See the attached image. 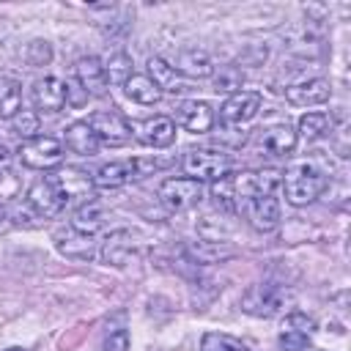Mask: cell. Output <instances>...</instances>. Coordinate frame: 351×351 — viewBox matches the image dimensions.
Wrapping results in <instances>:
<instances>
[{"label": "cell", "mask_w": 351, "mask_h": 351, "mask_svg": "<svg viewBox=\"0 0 351 351\" xmlns=\"http://www.w3.org/2000/svg\"><path fill=\"white\" fill-rule=\"evenodd\" d=\"M332 132V118L326 112H304L299 118V134L304 140H318Z\"/></svg>", "instance_id": "484cf974"}, {"label": "cell", "mask_w": 351, "mask_h": 351, "mask_svg": "<svg viewBox=\"0 0 351 351\" xmlns=\"http://www.w3.org/2000/svg\"><path fill=\"white\" fill-rule=\"evenodd\" d=\"M176 118H178V126H184L189 134H206L214 126V110L206 101H184Z\"/></svg>", "instance_id": "2e32d148"}, {"label": "cell", "mask_w": 351, "mask_h": 351, "mask_svg": "<svg viewBox=\"0 0 351 351\" xmlns=\"http://www.w3.org/2000/svg\"><path fill=\"white\" fill-rule=\"evenodd\" d=\"M277 343H280V351H307V348H310V335L302 332V329L282 326Z\"/></svg>", "instance_id": "1f68e13d"}, {"label": "cell", "mask_w": 351, "mask_h": 351, "mask_svg": "<svg viewBox=\"0 0 351 351\" xmlns=\"http://www.w3.org/2000/svg\"><path fill=\"white\" fill-rule=\"evenodd\" d=\"M134 132H137V140L145 143V145H151V148H167L176 140V123L167 115L145 118L143 123L134 126Z\"/></svg>", "instance_id": "9a60e30c"}, {"label": "cell", "mask_w": 351, "mask_h": 351, "mask_svg": "<svg viewBox=\"0 0 351 351\" xmlns=\"http://www.w3.org/2000/svg\"><path fill=\"white\" fill-rule=\"evenodd\" d=\"M25 58H27L30 66H47V63L52 60V47H49V41H41V38L30 41L27 49H25Z\"/></svg>", "instance_id": "d6a6232c"}, {"label": "cell", "mask_w": 351, "mask_h": 351, "mask_svg": "<svg viewBox=\"0 0 351 351\" xmlns=\"http://www.w3.org/2000/svg\"><path fill=\"white\" fill-rule=\"evenodd\" d=\"M173 69H176L178 74L192 77V80H203V77H211V74H214L211 58H208L203 49H181V52L176 55Z\"/></svg>", "instance_id": "d6986e66"}, {"label": "cell", "mask_w": 351, "mask_h": 351, "mask_svg": "<svg viewBox=\"0 0 351 351\" xmlns=\"http://www.w3.org/2000/svg\"><path fill=\"white\" fill-rule=\"evenodd\" d=\"M123 90L132 101L137 104H156L162 99V90L154 85V80L148 74H132L126 82H123Z\"/></svg>", "instance_id": "603a6c76"}, {"label": "cell", "mask_w": 351, "mask_h": 351, "mask_svg": "<svg viewBox=\"0 0 351 351\" xmlns=\"http://www.w3.org/2000/svg\"><path fill=\"white\" fill-rule=\"evenodd\" d=\"M282 326H291V329H302V332L313 335V329H315V321H313V318H307L304 313H291V315H285Z\"/></svg>", "instance_id": "e575fe53"}, {"label": "cell", "mask_w": 351, "mask_h": 351, "mask_svg": "<svg viewBox=\"0 0 351 351\" xmlns=\"http://www.w3.org/2000/svg\"><path fill=\"white\" fill-rule=\"evenodd\" d=\"M104 74H107V85H123L129 77H132V58L126 52H112L107 66H104Z\"/></svg>", "instance_id": "4316f807"}, {"label": "cell", "mask_w": 351, "mask_h": 351, "mask_svg": "<svg viewBox=\"0 0 351 351\" xmlns=\"http://www.w3.org/2000/svg\"><path fill=\"white\" fill-rule=\"evenodd\" d=\"M296 148V132L288 123L258 129V151L263 156H288Z\"/></svg>", "instance_id": "8fae6325"}, {"label": "cell", "mask_w": 351, "mask_h": 351, "mask_svg": "<svg viewBox=\"0 0 351 351\" xmlns=\"http://www.w3.org/2000/svg\"><path fill=\"white\" fill-rule=\"evenodd\" d=\"M66 148L80 156H93L99 151V140L88 126V121H74L66 126Z\"/></svg>", "instance_id": "ffe728a7"}, {"label": "cell", "mask_w": 351, "mask_h": 351, "mask_svg": "<svg viewBox=\"0 0 351 351\" xmlns=\"http://www.w3.org/2000/svg\"><path fill=\"white\" fill-rule=\"evenodd\" d=\"M22 110V82L0 77V118H14Z\"/></svg>", "instance_id": "d4e9b609"}, {"label": "cell", "mask_w": 351, "mask_h": 351, "mask_svg": "<svg viewBox=\"0 0 351 351\" xmlns=\"http://www.w3.org/2000/svg\"><path fill=\"white\" fill-rule=\"evenodd\" d=\"M239 214L247 217V222L255 228V230H274L280 225V203L274 195H255V197H247L239 203L236 208Z\"/></svg>", "instance_id": "ba28073f"}, {"label": "cell", "mask_w": 351, "mask_h": 351, "mask_svg": "<svg viewBox=\"0 0 351 351\" xmlns=\"http://www.w3.org/2000/svg\"><path fill=\"white\" fill-rule=\"evenodd\" d=\"M137 178L134 176V162L132 159H123V162H110V165H101L93 176V186H101V189H115V186H123L126 181Z\"/></svg>", "instance_id": "44dd1931"}, {"label": "cell", "mask_w": 351, "mask_h": 351, "mask_svg": "<svg viewBox=\"0 0 351 351\" xmlns=\"http://www.w3.org/2000/svg\"><path fill=\"white\" fill-rule=\"evenodd\" d=\"M27 208L36 214V217H55L66 203L60 197V192L55 189V184L49 181V176H44L41 181H36L30 189H27V197H25Z\"/></svg>", "instance_id": "30bf717a"}, {"label": "cell", "mask_w": 351, "mask_h": 351, "mask_svg": "<svg viewBox=\"0 0 351 351\" xmlns=\"http://www.w3.org/2000/svg\"><path fill=\"white\" fill-rule=\"evenodd\" d=\"M332 96V85L329 80L324 77H313V80H304V82H296L285 90V99L293 104V107H310V104H324L329 101Z\"/></svg>", "instance_id": "5bb4252c"}, {"label": "cell", "mask_w": 351, "mask_h": 351, "mask_svg": "<svg viewBox=\"0 0 351 351\" xmlns=\"http://www.w3.org/2000/svg\"><path fill=\"white\" fill-rule=\"evenodd\" d=\"M77 88H80L77 82H66V101H71L74 107H80L88 99V93L85 90H77Z\"/></svg>", "instance_id": "d590c367"}, {"label": "cell", "mask_w": 351, "mask_h": 351, "mask_svg": "<svg viewBox=\"0 0 351 351\" xmlns=\"http://www.w3.org/2000/svg\"><path fill=\"white\" fill-rule=\"evenodd\" d=\"M74 82L88 93V96H101L107 90V74L104 63L96 55H85L74 63Z\"/></svg>", "instance_id": "4fadbf2b"}, {"label": "cell", "mask_w": 351, "mask_h": 351, "mask_svg": "<svg viewBox=\"0 0 351 351\" xmlns=\"http://www.w3.org/2000/svg\"><path fill=\"white\" fill-rule=\"evenodd\" d=\"M291 302V293L274 282H258V285H250V291L244 293L241 299V307L250 313V315H261V318H271L277 315L280 310H285V304Z\"/></svg>", "instance_id": "3957f363"}, {"label": "cell", "mask_w": 351, "mask_h": 351, "mask_svg": "<svg viewBox=\"0 0 351 351\" xmlns=\"http://www.w3.org/2000/svg\"><path fill=\"white\" fill-rule=\"evenodd\" d=\"M261 101H263V99H261V93H255V90L230 93V96L222 101V107H219V118H222V123H247L250 118L258 115Z\"/></svg>", "instance_id": "9c48e42d"}, {"label": "cell", "mask_w": 351, "mask_h": 351, "mask_svg": "<svg viewBox=\"0 0 351 351\" xmlns=\"http://www.w3.org/2000/svg\"><path fill=\"white\" fill-rule=\"evenodd\" d=\"M63 159V145L49 134H36L19 145V162L33 170H49L58 167Z\"/></svg>", "instance_id": "277c9868"}, {"label": "cell", "mask_w": 351, "mask_h": 351, "mask_svg": "<svg viewBox=\"0 0 351 351\" xmlns=\"http://www.w3.org/2000/svg\"><path fill=\"white\" fill-rule=\"evenodd\" d=\"M0 219H5V208H3V203H0Z\"/></svg>", "instance_id": "74e56055"}, {"label": "cell", "mask_w": 351, "mask_h": 351, "mask_svg": "<svg viewBox=\"0 0 351 351\" xmlns=\"http://www.w3.org/2000/svg\"><path fill=\"white\" fill-rule=\"evenodd\" d=\"M230 165H233L230 156L214 148H189L181 156V167L186 178H195V181H219L222 176H228Z\"/></svg>", "instance_id": "7a4b0ae2"}, {"label": "cell", "mask_w": 351, "mask_h": 351, "mask_svg": "<svg viewBox=\"0 0 351 351\" xmlns=\"http://www.w3.org/2000/svg\"><path fill=\"white\" fill-rule=\"evenodd\" d=\"M11 132L22 140H30L36 137L38 132V112H30V110H19L14 118H11Z\"/></svg>", "instance_id": "f1b7e54d"}, {"label": "cell", "mask_w": 351, "mask_h": 351, "mask_svg": "<svg viewBox=\"0 0 351 351\" xmlns=\"http://www.w3.org/2000/svg\"><path fill=\"white\" fill-rule=\"evenodd\" d=\"M134 255V241L129 230H112L107 233L104 244H101V261L107 266H126L129 258Z\"/></svg>", "instance_id": "e0dca14e"}, {"label": "cell", "mask_w": 351, "mask_h": 351, "mask_svg": "<svg viewBox=\"0 0 351 351\" xmlns=\"http://www.w3.org/2000/svg\"><path fill=\"white\" fill-rule=\"evenodd\" d=\"M104 222H107V211H104V206L99 203V200H85L77 211H74V217H71V228L77 230V233H82V236H93V233H99L101 228H104Z\"/></svg>", "instance_id": "ac0fdd59"}, {"label": "cell", "mask_w": 351, "mask_h": 351, "mask_svg": "<svg viewBox=\"0 0 351 351\" xmlns=\"http://www.w3.org/2000/svg\"><path fill=\"white\" fill-rule=\"evenodd\" d=\"M55 239H58V250H60L66 258L90 261V258L96 255L90 236H82V233H77L74 228H69V230H58V233H55Z\"/></svg>", "instance_id": "7402d4cb"}, {"label": "cell", "mask_w": 351, "mask_h": 351, "mask_svg": "<svg viewBox=\"0 0 351 351\" xmlns=\"http://www.w3.org/2000/svg\"><path fill=\"white\" fill-rule=\"evenodd\" d=\"M189 252H192V258H195L197 263H214V261H222V258H230V255H233V250L217 247V244H211V241H197V244L189 247Z\"/></svg>", "instance_id": "f546056e"}, {"label": "cell", "mask_w": 351, "mask_h": 351, "mask_svg": "<svg viewBox=\"0 0 351 351\" xmlns=\"http://www.w3.org/2000/svg\"><path fill=\"white\" fill-rule=\"evenodd\" d=\"M156 197L167 211H186L197 206V200L203 197V189H200V181L195 178H165L156 189Z\"/></svg>", "instance_id": "5b68a950"}, {"label": "cell", "mask_w": 351, "mask_h": 351, "mask_svg": "<svg viewBox=\"0 0 351 351\" xmlns=\"http://www.w3.org/2000/svg\"><path fill=\"white\" fill-rule=\"evenodd\" d=\"M104 351H129V332L123 326L107 329V335H104Z\"/></svg>", "instance_id": "836d02e7"}, {"label": "cell", "mask_w": 351, "mask_h": 351, "mask_svg": "<svg viewBox=\"0 0 351 351\" xmlns=\"http://www.w3.org/2000/svg\"><path fill=\"white\" fill-rule=\"evenodd\" d=\"M280 184H282L285 200H288L291 206H307V203H313V200L324 192L326 176H324L315 165L299 162V165H291V167L282 173Z\"/></svg>", "instance_id": "6da1fadb"}, {"label": "cell", "mask_w": 351, "mask_h": 351, "mask_svg": "<svg viewBox=\"0 0 351 351\" xmlns=\"http://www.w3.org/2000/svg\"><path fill=\"white\" fill-rule=\"evenodd\" d=\"M8 162H11V154H8V148L0 143V178H3V173L8 170Z\"/></svg>", "instance_id": "8d00e7d4"}, {"label": "cell", "mask_w": 351, "mask_h": 351, "mask_svg": "<svg viewBox=\"0 0 351 351\" xmlns=\"http://www.w3.org/2000/svg\"><path fill=\"white\" fill-rule=\"evenodd\" d=\"M33 104L38 112L55 115L66 107V82L58 77H44L33 82Z\"/></svg>", "instance_id": "7c38bea8"}, {"label": "cell", "mask_w": 351, "mask_h": 351, "mask_svg": "<svg viewBox=\"0 0 351 351\" xmlns=\"http://www.w3.org/2000/svg\"><path fill=\"white\" fill-rule=\"evenodd\" d=\"M200 351H247V348L236 337H230V335L206 332L203 335V343H200Z\"/></svg>", "instance_id": "4dcf8cb0"}, {"label": "cell", "mask_w": 351, "mask_h": 351, "mask_svg": "<svg viewBox=\"0 0 351 351\" xmlns=\"http://www.w3.org/2000/svg\"><path fill=\"white\" fill-rule=\"evenodd\" d=\"M241 82H244V74H241V69H236V66H225V69H219V74L214 77V90L219 93H239L241 90Z\"/></svg>", "instance_id": "83f0119b"}, {"label": "cell", "mask_w": 351, "mask_h": 351, "mask_svg": "<svg viewBox=\"0 0 351 351\" xmlns=\"http://www.w3.org/2000/svg\"><path fill=\"white\" fill-rule=\"evenodd\" d=\"M5 351H25V348H19V346H14V348H5Z\"/></svg>", "instance_id": "f35d334b"}, {"label": "cell", "mask_w": 351, "mask_h": 351, "mask_svg": "<svg viewBox=\"0 0 351 351\" xmlns=\"http://www.w3.org/2000/svg\"><path fill=\"white\" fill-rule=\"evenodd\" d=\"M148 77L159 90H184V85L178 82V71L165 58H148Z\"/></svg>", "instance_id": "cb8c5ba5"}, {"label": "cell", "mask_w": 351, "mask_h": 351, "mask_svg": "<svg viewBox=\"0 0 351 351\" xmlns=\"http://www.w3.org/2000/svg\"><path fill=\"white\" fill-rule=\"evenodd\" d=\"M49 181L55 184V189L60 192L63 203H71V200H90L93 197V178L80 170V167H58L55 173H49Z\"/></svg>", "instance_id": "52a82bcc"}, {"label": "cell", "mask_w": 351, "mask_h": 351, "mask_svg": "<svg viewBox=\"0 0 351 351\" xmlns=\"http://www.w3.org/2000/svg\"><path fill=\"white\" fill-rule=\"evenodd\" d=\"M88 126L93 129L96 140L99 143H107V145H123L132 137V123L121 112H115V110H99V112H93L88 118Z\"/></svg>", "instance_id": "8992f818"}]
</instances>
